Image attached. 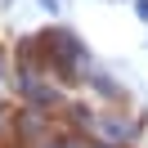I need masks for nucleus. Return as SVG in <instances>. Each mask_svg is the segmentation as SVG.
Returning <instances> with one entry per match:
<instances>
[{"instance_id":"obj_1","label":"nucleus","mask_w":148,"mask_h":148,"mask_svg":"<svg viewBox=\"0 0 148 148\" xmlns=\"http://www.w3.org/2000/svg\"><path fill=\"white\" fill-rule=\"evenodd\" d=\"M58 148H67V144H58Z\"/></svg>"}]
</instances>
